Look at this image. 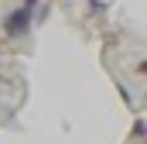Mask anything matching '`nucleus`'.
I'll use <instances>...</instances> for the list:
<instances>
[{"instance_id":"obj_1","label":"nucleus","mask_w":147,"mask_h":144,"mask_svg":"<svg viewBox=\"0 0 147 144\" xmlns=\"http://www.w3.org/2000/svg\"><path fill=\"white\" fill-rule=\"evenodd\" d=\"M28 28H31V7H17V10L7 14V21H3V31L10 38H21Z\"/></svg>"},{"instance_id":"obj_2","label":"nucleus","mask_w":147,"mask_h":144,"mask_svg":"<svg viewBox=\"0 0 147 144\" xmlns=\"http://www.w3.org/2000/svg\"><path fill=\"white\" fill-rule=\"evenodd\" d=\"M21 3H24V7H34V3H38V0H21Z\"/></svg>"}]
</instances>
